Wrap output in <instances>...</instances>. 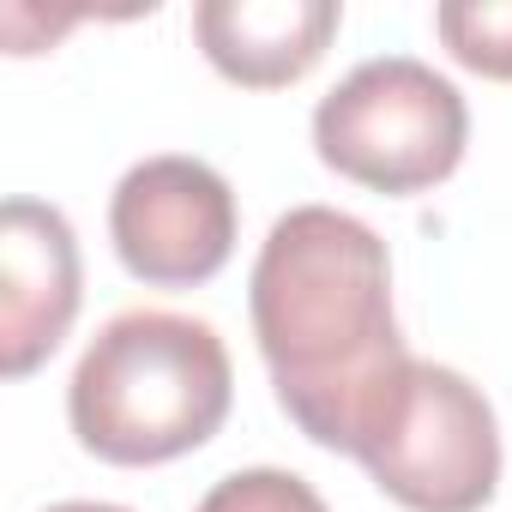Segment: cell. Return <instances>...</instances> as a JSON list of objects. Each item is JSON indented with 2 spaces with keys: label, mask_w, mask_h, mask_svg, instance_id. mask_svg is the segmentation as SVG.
<instances>
[{
  "label": "cell",
  "mask_w": 512,
  "mask_h": 512,
  "mask_svg": "<svg viewBox=\"0 0 512 512\" xmlns=\"http://www.w3.org/2000/svg\"><path fill=\"white\" fill-rule=\"evenodd\" d=\"M247 314L284 416L314 446L356 458L416 362L392 308L386 241L338 205L284 211L253 260Z\"/></svg>",
  "instance_id": "obj_1"
},
{
  "label": "cell",
  "mask_w": 512,
  "mask_h": 512,
  "mask_svg": "<svg viewBox=\"0 0 512 512\" xmlns=\"http://www.w3.org/2000/svg\"><path fill=\"white\" fill-rule=\"evenodd\" d=\"M235 398V368L211 320L169 308L115 314L67 380L73 440L121 470L199 452Z\"/></svg>",
  "instance_id": "obj_2"
},
{
  "label": "cell",
  "mask_w": 512,
  "mask_h": 512,
  "mask_svg": "<svg viewBox=\"0 0 512 512\" xmlns=\"http://www.w3.org/2000/svg\"><path fill=\"white\" fill-rule=\"evenodd\" d=\"M464 145H470V109L458 85L416 55L362 61L314 109L320 163L392 199L440 187L464 163Z\"/></svg>",
  "instance_id": "obj_3"
},
{
  "label": "cell",
  "mask_w": 512,
  "mask_h": 512,
  "mask_svg": "<svg viewBox=\"0 0 512 512\" xmlns=\"http://www.w3.org/2000/svg\"><path fill=\"white\" fill-rule=\"evenodd\" d=\"M356 464L410 512H482L500 488V422L446 362H410Z\"/></svg>",
  "instance_id": "obj_4"
},
{
  "label": "cell",
  "mask_w": 512,
  "mask_h": 512,
  "mask_svg": "<svg viewBox=\"0 0 512 512\" xmlns=\"http://www.w3.org/2000/svg\"><path fill=\"white\" fill-rule=\"evenodd\" d=\"M109 241L127 278L151 290L211 284L235 253V193L199 157H145L121 175L109 199Z\"/></svg>",
  "instance_id": "obj_5"
},
{
  "label": "cell",
  "mask_w": 512,
  "mask_h": 512,
  "mask_svg": "<svg viewBox=\"0 0 512 512\" xmlns=\"http://www.w3.org/2000/svg\"><path fill=\"white\" fill-rule=\"evenodd\" d=\"M85 272L79 235L43 199H7L0 211V368L7 380L37 374L79 320Z\"/></svg>",
  "instance_id": "obj_6"
},
{
  "label": "cell",
  "mask_w": 512,
  "mask_h": 512,
  "mask_svg": "<svg viewBox=\"0 0 512 512\" xmlns=\"http://www.w3.org/2000/svg\"><path fill=\"white\" fill-rule=\"evenodd\" d=\"M344 25L338 0H205L193 7V37L205 61L247 91H284L308 79Z\"/></svg>",
  "instance_id": "obj_7"
},
{
  "label": "cell",
  "mask_w": 512,
  "mask_h": 512,
  "mask_svg": "<svg viewBox=\"0 0 512 512\" xmlns=\"http://www.w3.org/2000/svg\"><path fill=\"white\" fill-rule=\"evenodd\" d=\"M446 55L482 79H512V0H446L434 7Z\"/></svg>",
  "instance_id": "obj_8"
},
{
  "label": "cell",
  "mask_w": 512,
  "mask_h": 512,
  "mask_svg": "<svg viewBox=\"0 0 512 512\" xmlns=\"http://www.w3.org/2000/svg\"><path fill=\"white\" fill-rule=\"evenodd\" d=\"M193 512H332V506L320 500L308 476L253 464V470H229L223 482H211Z\"/></svg>",
  "instance_id": "obj_9"
},
{
  "label": "cell",
  "mask_w": 512,
  "mask_h": 512,
  "mask_svg": "<svg viewBox=\"0 0 512 512\" xmlns=\"http://www.w3.org/2000/svg\"><path fill=\"white\" fill-rule=\"evenodd\" d=\"M43 512H127V506H109V500H55Z\"/></svg>",
  "instance_id": "obj_10"
}]
</instances>
